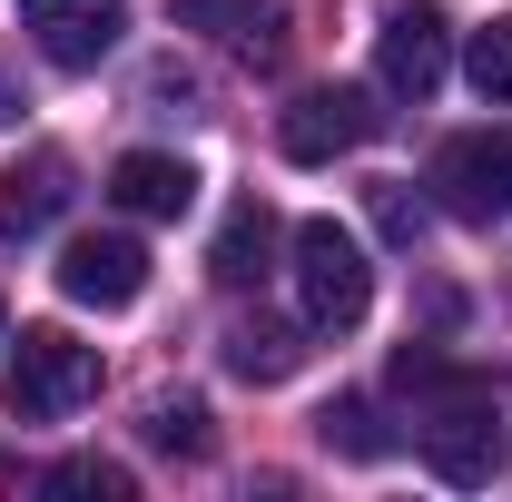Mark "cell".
<instances>
[{
	"label": "cell",
	"instance_id": "4",
	"mask_svg": "<svg viewBox=\"0 0 512 502\" xmlns=\"http://www.w3.org/2000/svg\"><path fill=\"white\" fill-rule=\"evenodd\" d=\"M434 197L463 227H512V128H473L434 148Z\"/></svg>",
	"mask_w": 512,
	"mask_h": 502
},
{
	"label": "cell",
	"instance_id": "1",
	"mask_svg": "<svg viewBox=\"0 0 512 502\" xmlns=\"http://www.w3.org/2000/svg\"><path fill=\"white\" fill-rule=\"evenodd\" d=\"M89 394H99V345H79L69 325H20L10 375H0L10 424H69Z\"/></svg>",
	"mask_w": 512,
	"mask_h": 502
},
{
	"label": "cell",
	"instance_id": "12",
	"mask_svg": "<svg viewBox=\"0 0 512 502\" xmlns=\"http://www.w3.org/2000/svg\"><path fill=\"white\" fill-rule=\"evenodd\" d=\"M296 365H306V325L256 315V325H237V335H227V375H247V384H286Z\"/></svg>",
	"mask_w": 512,
	"mask_h": 502
},
{
	"label": "cell",
	"instance_id": "5",
	"mask_svg": "<svg viewBox=\"0 0 512 502\" xmlns=\"http://www.w3.org/2000/svg\"><path fill=\"white\" fill-rule=\"evenodd\" d=\"M60 296L69 306H99V315H119L148 296V247L128 237V227H79L60 247Z\"/></svg>",
	"mask_w": 512,
	"mask_h": 502
},
{
	"label": "cell",
	"instance_id": "18",
	"mask_svg": "<svg viewBox=\"0 0 512 502\" xmlns=\"http://www.w3.org/2000/svg\"><path fill=\"white\" fill-rule=\"evenodd\" d=\"M50 493H69V502H128V473L99 463V453H79V463H50Z\"/></svg>",
	"mask_w": 512,
	"mask_h": 502
},
{
	"label": "cell",
	"instance_id": "13",
	"mask_svg": "<svg viewBox=\"0 0 512 502\" xmlns=\"http://www.w3.org/2000/svg\"><path fill=\"white\" fill-rule=\"evenodd\" d=\"M316 434H325V453H345V463H384V453H394V434L375 424V404H365V394L325 404V414H316Z\"/></svg>",
	"mask_w": 512,
	"mask_h": 502
},
{
	"label": "cell",
	"instance_id": "17",
	"mask_svg": "<svg viewBox=\"0 0 512 502\" xmlns=\"http://www.w3.org/2000/svg\"><path fill=\"white\" fill-rule=\"evenodd\" d=\"M365 207H375V237H394V247H414V237H424V197L404 188V178H375Z\"/></svg>",
	"mask_w": 512,
	"mask_h": 502
},
{
	"label": "cell",
	"instance_id": "7",
	"mask_svg": "<svg viewBox=\"0 0 512 502\" xmlns=\"http://www.w3.org/2000/svg\"><path fill=\"white\" fill-rule=\"evenodd\" d=\"M375 128H384V109L365 99V89H345V79H335V89H296V109L276 119V148H286L296 168H325V158L365 148Z\"/></svg>",
	"mask_w": 512,
	"mask_h": 502
},
{
	"label": "cell",
	"instance_id": "8",
	"mask_svg": "<svg viewBox=\"0 0 512 502\" xmlns=\"http://www.w3.org/2000/svg\"><path fill=\"white\" fill-rule=\"evenodd\" d=\"M20 30L40 40L50 69H99L128 30V0H20Z\"/></svg>",
	"mask_w": 512,
	"mask_h": 502
},
{
	"label": "cell",
	"instance_id": "14",
	"mask_svg": "<svg viewBox=\"0 0 512 502\" xmlns=\"http://www.w3.org/2000/svg\"><path fill=\"white\" fill-rule=\"evenodd\" d=\"M463 79H473L493 109H512V10H493V20L463 40Z\"/></svg>",
	"mask_w": 512,
	"mask_h": 502
},
{
	"label": "cell",
	"instance_id": "2",
	"mask_svg": "<svg viewBox=\"0 0 512 502\" xmlns=\"http://www.w3.org/2000/svg\"><path fill=\"white\" fill-rule=\"evenodd\" d=\"M365 306H375L365 237L335 227V217H306V227H296V315H306V335H355Z\"/></svg>",
	"mask_w": 512,
	"mask_h": 502
},
{
	"label": "cell",
	"instance_id": "11",
	"mask_svg": "<svg viewBox=\"0 0 512 502\" xmlns=\"http://www.w3.org/2000/svg\"><path fill=\"white\" fill-rule=\"evenodd\" d=\"M69 207V158L60 148H40L30 168H10V197H0V237H30V227H50Z\"/></svg>",
	"mask_w": 512,
	"mask_h": 502
},
{
	"label": "cell",
	"instance_id": "10",
	"mask_svg": "<svg viewBox=\"0 0 512 502\" xmlns=\"http://www.w3.org/2000/svg\"><path fill=\"white\" fill-rule=\"evenodd\" d=\"M266 266H276V207L266 197H237L227 227H217V247H207V276L217 286H256Z\"/></svg>",
	"mask_w": 512,
	"mask_h": 502
},
{
	"label": "cell",
	"instance_id": "3",
	"mask_svg": "<svg viewBox=\"0 0 512 502\" xmlns=\"http://www.w3.org/2000/svg\"><path fill=\"white\" fill-rule=\"evenodd\" d=\"M414 434H424V463H434L444 483H463V493H473V483H493V473H503V414H493V375H473V365H463L453 384H434Z\"/></svg>",
	"mask_w": 512,
	"mask_h": 502
},
{
	"label": "cell",
	"instance_id": "9",
	"mask_svg": "<svg viewBox=\"0 0 512 502\" xmlns=\"http://www.w3.org/2000/svg\"><path fill=\"white\" fill-rule=\"evenodd\" d=\"M109 197H119L128 217H188L197 207V168L178 148H128L119 168H109Z\"/></svg>",
	"mask_w": 512,
	"mask_h": 502
},
{
	"label": "cell",
	"instance_id": "6",
	"mask_svg": "<svg viewBox=\"0 0 512 502\" xmlns=\"http://www.w3.org/2000/svg\"><path fill=\"white\" fill-rule=\"evenodd\" d=\"M375 69H384V89L394 99H434L444 89V69H453V30H444V10L434 0H394L384 10V30H375Z\"/></svg>",
	"mask_w": 512,
	"mask_h": 502
},
{
	"label": "cell",
	"instance_id": "16",
	"mask_svg": "<svg viewBox=\"0 0 512 502\" xmlns=\"http://www.w3.org/2000/svg\"><path fill=\"white\" fill-rule=\"evenodd\" d=\"M148 443H158V453H188V463H207V453H217V434H207V404H158V414H148Z\"/></svg>",
	"mask_w": 512,
	"mask_h": 502
},
{
	"label": "cell",
	"instance_id": "19",
	"mask_svg": "<svg viewBox=\"0 0 512 502\" xmlns=\"http://www.w3.org/2000/svg\"><path fill=\"white\" fill-rule=\"evenodd\" d=\"M20 109H30V99H20V79H10V69H0V128L20 119Z\"/></svg>",
	"mask_w": 512,
	"mask_h": 502
},
{
	"label": "cell",
	"instance_id": "15",
	"mask_svg": "<svg viewBox=\"0 0 512 502\" xmlns=\"http://www.w3.org/2000/svg\"><path fill=\"white\" fill-rule=\"evenodd\" d=\"M178 30H207V40H256L266 30V0H168Z\"/></svg>",
	"mask_w": 512,
	"mask_h": 502
}]
</instances>
